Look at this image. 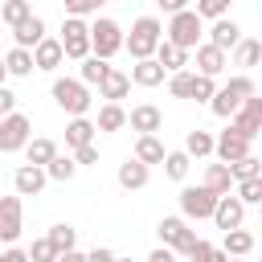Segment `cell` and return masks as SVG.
<instances>
[{
  "instance_id": "6da1fadb",
  "label": "cell",
  "mask_w": 262,
  "mask_h": 262,
  "mask_svg": "<svg viewBox=\"0 0 262 262\" xmlns=\"http://www.w3.org/2000/svg\"><path fill=\"white\" fill-rule=\"evenodd\" d=\"M160 41H164V25H160L156 16H139V20L131 25V33H127V49H131V57H135V61L156 57Z\"/></svg>"
},
{
  "instance_id": "7a4b0ae2",
  "label": "cell",
  "mask_w": 262,
  "mask_h": 262,
  "mask_svg": "<svg viewBox=\"0 0 262 262\" xmlns=\"http://www.w3.org/2000/svg\"><path fill=\"white\" fill-rule=\"evenodd\" d=\"M201 33H205V20L196 16V8H184V12L168 16L164 41H172V45H180V49H196V45H201Z\"/></svg>"
},
{
  "instance_id": "3957f363",
  "label": "cell",
  "mask_w": 262,
  "mask_h": 262,
  "mask_svg": "<svg viewBox=\"0 0 262 262\" xmlns=\"http://www.w3.org/2000/svg\"><path fill=\"white\" fill-rule=\"evenodd\" d=\"M90 49H94V57H115L119 49H127V37H123V25L119 20H111V16H98L94 25H90Z\"/></svg>"
},
{
  "instance_id": "277c9868",
  "label": "cell",
  "mask_w": 262,
  "mask_h": 262,
  "mask_svg": "<svg viewBox=\"0 0 262 262\" xmlns=\"http://www.w3.org/2000/svg\"><path fill=\"white\" fill-rule=\"evenodd\" d=\"M53 102H57L66 115L82 119V115L90 111V86H86L82 78H57V82H53Z\"/></svg>"
},
{
  "instance_id": "5b68a950",
  "label": "cell",
  "mask_w": 262,
  "mask_h": 262,
  "mask_svg": "<svg viewBox=\"0 0 262 262\" xmlns=\"http://www.w3.org/2000/svg\"><path fill=\"white\" fill-rule=\"evenodd\" d=\"M156 233H160V242H164L172 254H192V250H196V242H201V237H196V229L188 225V217H164Z\"/></svg>"
},
{
  "instance_id": "8992f818",
  "label": "cell",
  "mask_w": 262,
  "mask_h": 262,
  "mask_svg": "<svg viewBox=\"0 0 262 262\" xmlns=\"http://www.w3.org/2000/svg\"><path fill=\"white\" fill-rule=\"evenodd\" d=\"M61 49H66V57H74V61H86L94 49H90V25L82 20V16H66L61 20Z\"/></svg>"
},
{
  "instance_id": "52a82bcc",
  "label": "cell",
  "mask_w": 262,
  "mask_h": 262,
  "mask_svg": "<svg viewBox=\"0 0 262 262\" xmlns=\"http://www.w3.org/2000/svg\"><path fill=\"white\" fill-rule=\"evenodd\" d=\"M217 201H221V196H213L205 184H188V188H180V213H184L188 221H205V217H213Z\"/></svg>"
},
{
  "instance_id": "ba28073f",
  "label": "cell",
  "mask_w": 262,
  "mask_h": 262,
  "mask_svg": "<svg viewBox=\"0 0 262 262\" xmlns=\"http://www.w3.org/2000/svg\"><path fill=\"white\" fill-rule=\"evenodd\" d=\"M29 139H33V123H29L20 111H12L8 119H0V151H4V156L29 147Z\"/></svg>"
},
{
  "instance_id": "9c48e42d",
  "label": "cell",
  "mask_w": 262,
  "mask_h": 262,
  "mask_svg": "<svg viewBox=\"0 0 262 262\" xmlns=\"http://www.w3.org/2000/svg\"><path fill=\"white\" fill-rule=\"evenodd\" d=\"M25 229V205H20V192L12 196H0V242H16Z\"/></svg>"
},
{
  "instance_id": "30bf717a",
  "label": "cell",
  "mask_w": 262,
  "mask_h": 262,
  "mask_svg": "<svg viewBox=\"0 0 262 262\" xmlns=\"http://www.w3.org/2000/svg\"><path fill=\"white\" fill-rule=\"evenodd\" d=\"M229 127L237 131V135H246L250 143H254V135L262 131V98L254 94V98H246L242 106H237V115L229 119Z\"/></svg>"
},
{
  "instance_id": "8fae6325",
  "label": "cell",
  "mask_w": 262,
  "mask_h": 262,
  "mask_svg": "<svg viewBox=\"0 0 262 262\" xmlns=\"http://www.w3.org/2000/svg\"><path fill=\"white\" fill-rule=\"evenodd\" d=\"M213 151H217V160H221V164H237V160H246V156H250V139H246V135H237V131L229 127V131H221V135H217V147H213Z\"/></svg>"
},
{
  "instance_id": "7c38bea8",
  "label": "cell",
  "mask_w": 262,
  "mask_h": 262,
  "mask_svg": "<svg viewBox=\"0 0 262 262\" xmlns=\"http://www.w3.org/2000/svg\"><path fill=\"white\" fill-rule=\"evenodd\" d=\"M45 184H49V172H45V168H37V164H20V168H16V176H12V188H16L20 196H37Z\"/></svg>"
},
{
  "instance_id": "4fadbf2b",
  "label": "cell",
  "mask_w": 262,
  "mask_h": 262,
  "mask_svg": "<svg viewBox=\"0 0 262 262\" xmlns=\"http://www.w3.org/2000/svg\"><path fill=\"white\" fill-rule=\"evenodd\" d=\"M242 217H246V205H242V196L233 192V196H221L217 201V209H213V221H217V229H242Z\"/></svg>"
},
{
  "instance_id": "5bb4252c",
  "label": "cell",
  "mask_w": 262,
  "mask_h": 262,
  "mask_svg": "<svg viewBox=\"0 0 262 262\" xmlns=\"http://www.w3.org/2000/svg\"><path fill=\"white\" fill-rule=\"evenodd\" d=\"M127 123H131V131H139V135H156V131L164 127V115H160V106H151V102H139V106H131Z\"/></svg>"
},
{
  "instance_id": "9a60e30c",
  "label": "cell",
  "mask_w": 262,
  "mask_h": 262,
  "mask_svg": "<svg viewBox=\"0 0 262 262\" xmlns=\"http://www.w3.org/2000/svg\"><path fill=\"white\" fill-rule=\"evenodd\" d=\"M229 66V57H225V49H217V45H196V74H205V78H217L221 70Z\"/></svg>"
},
{
  "instance_id": "2e32d148",
  "label": "cell",
  "mask_w": 262,
  "mask_h": 262,
  "mask_svg": "<svg viewBox=\"0 0 262 262\" xmlns=\"http://www.w3.org/2000/svg\"><path fill=\"white\" fill-rule=\"evenodd\" d=\"M147 180H151V168L143 164V160H123L119 164V184L127 188V192H135V188H147Z\"/></svg>"
},
{
  "instance_id": "e0dca14e",
  "label": "cell",
  "mask_w": 262,
  "mask_h": 262,
  "mask_svg": "<svg viewBox=\"0 0 262 262\" xmlns=\"http://www.w3.org/2000/svg\"><path fill=\"white\" fill-rule=\"evenodd\" d=\"M213 196H229V188H237V180H233V172H229V164H209L205 168V180H201Z\"/></svg>"
},
{
  "instance_id": "ac0fdd59",
  "label": "cell",
  "mask_w": 262,
  "mask_h": 262,
  "mask_svg": "<svg viewBox=\"0 0 262 262\" xmlns=\"http://www.w3.org/2000/svg\"><path fill=\"white\" fill-rule=\"evenodd\" d=\"M12 41H16L20 49H37V45L45 41V20H41V16H29V20H20V25L12 29Z\"/></svg>"
},
{
  "instance_id": "d6986e66",
  "label": "cell",
  "mask_w": 262,
  "mask_h": 262,
  "mask_svg": "<svg viewBox=\"0 0 262 262\" xmlns=\"http://www.w3.org/2000/svg\"><path fill=\"white\" fill-rule=\"evenodd\" d=\"M237 41H242V29L229 20V16H221V20H213V29H209V45H217V49H237Z\"/></svg>"
},
{
  "instance_id": "ffe728a7",
  "label": "cell",
  "mask_w": 262,
  "mask_h": 262,
  "mask_svg": "<svg viewBox=\"0 0 262 262\" xmlns=\"http://www.w3.org/2000/svg\"><path fill=\"white\" fill-rule=\"evenodd\" d=\"M33 61H37V70H57V66L66 61V49H61V41H57V37H45V41L33 49Z\"/></svg>"
},
{
  "instance_id": "44dd1931",
  "label": "cell",
  "mask_w": 262,
  "mask_h": 262,
  "mask_svg": "<svg viewBox=\"0 0 262 262\" xmlns=\"http://www.w3.org/2000/svg\"><path fill=\"white\" fill-rule=\"evenodd\" d=\"M164 74H168V70H164L156 57H147V61H135V66H131V82H135V86H143V90L160 86V82H164Z\"/></svg>"
},
{
  "instance_id": "7402d4cb",
  "label": "cell",
  "mask_w": 262,
  "mask_h": 262,
  "mask_svg": "<svg viewBox=\"0 0 262 262\" xmlns=\"http://www.w3.org/2000/svg\"><path fill=\"white\" fill-rule=\"evenodd\" d=\"M127 90H131V74H123V70H111V74L102 78V86H98V98H106V102H119V98H127Z\"/></svg>"
},
{
  "instance_id": "603a6c76",
  "label": "cell",
  "mask_w": 262,
  "mask_h": 262,
  "mask_svg": "<svg viewBox=\"0 0 262 262\" xmlns=\"http://www.w3.org/2000/svg\"><path fill=\"white\" fill-rule=\"evenodd\" d=\"M156 61H160L168 74H180V70L188 66V49H180V45H172V41H160V49H156Z\"/></svg>"
},
{
  "instance_id": "cb8c5ba5",
  "label": "cell",
  "mask_w": 262,
  "mask_h": 262,
  "mask_svg": "<svg viewBox=\"0 0 262 262\" xmlns=\"http://www.w3.org/2000/svg\"><path fill=\"white\" fill-rule=\"evenodd\" d=\"M94 131H98V127H94V123H90L86 115H82V119H70V123H66V143H70V147L78 151V147L94 143Z\"/></svg>"
},
{
  "instance_id": "d4e9b609",
  "label": "cell",
  "mask_w": 262,
  "mask_h": 262,
  "mask_svg": "<svg viewBox=\"0 0 262 262\" xmlns=\"http://www.w3.org/2000/svg\"><path fill=\"white\" fill-rule=\"evenodd\" d=\"M4 66H8V74H16V78H29V74L37 70L33 49H20V45H12V49L4 53Z\"/></svg>"
},
{
  "instance_id": "484cf974",
  "label": "cell",
  "mask_w": 262,
  "mask_h": 262,
  "mask_svg": "<svg viewBox=\"0 0 262 262\" xmlns=\"http://www.w3.org/2000/svg\"><path fill=\"white\" fill-rule=\"evenodd\" d=\"M164 156H168V151H164L160 135H139V139H135V160H143L147 168H151V164H164Z\"/></svg>"
},
{
  "instance_id": "4316f807",
  "label": "cell",
  "mask_w": 262,
  "mask_h": 262,
  "mask_svg": "<svg viewBox=\"0 0 262 262\" xmlns=\"http://www.w3.org/2000/svg\"><path fill=\"white\" fill-rule=\"evenodd\" d=\"M25 156H29V164H37V168H49V164L57 160V143H53V139H29Z\"/></svg>"
},
{
  "instance_id": "83f0119b",
  "label": "cell",
  "mask_w": 262,
  "mask_h": 262,
  "mask_svg": "<svg viewBox=\"0 0 262 262\" xmlns=\"http://www.w3.org/2000/svg\"><path fill=\"white\" fill-rule=\"evenodd\" d=\"M94 127H98V131H119V127H127V111H123L119 102H102Z\"/></svg>"
},
{
  "instance_id": "f1b7e54d",
  "label": "cell",
  "mask_w": 262,
  "mask_h": 262,
  "mask_svg": "<svg viewBox=\"0 0 262 262\" xmlns=\"http://www.w3.org/2000/svg\"><path fill=\"white\" fill-rule=\"evenodd\" d=\"M213 147H217V139L209 135V131H188V139H184V151L192 156V160H205V156H213Z\"/></svg>"
},
{
  "instance_id": "f546056e",
  "label": "cell",
  "mask_w": 262,
  "mask_h": 262,
  "mask_svg": "<svg viewBox=\"0 0 262 262\" xmlns=\"http://www.w3.org/2000/svg\"><path fill=\"white\" fill-rule=\"evenodd\" d=\"M221 250H225L229 258H246V254L254 250V233H250V229H229V233H225V246H221Z\"/></svg>"
},
{
  "instance_id": "4dcf8cb0",
  "label": "cell",
  "mask_w": 262,
  "mask_h": 262,
  "mask_svg": "<svg viewBox=\"0 0 262 262\" xmlns=\"http://www.w3.org/2000/svg\"><path fill=\"white\" fill-rule=\"evenodd\" d=\"M233 66H242V70H250V66H262V41H250V37H242V41H237V49H233Z\"/></svg>"
},
{
  "instance_id": "1f68e13d",
  "label": "cell",
  "mask_w": 262,
  "mask_h": 262,
  "mask_svg": "<svg viewBox=\"0 0 262 262\" xmlns=\"http://www.w3.org/2000/svg\"><path fill=\"white\" fill-rule=\"evenodd\" d=\"M111 70H115V66H106L102 57H94V53H90V57L82 61V70H78V78H82L86 86H102V78H106Z\"/></svg>"
},
{
  "instance_id": "d6a6232c",
  "label": "cell",
  "mask_w": 262,
  "mask_h": 262,
  "mask_svg": "<svg viewBox=\"0 0 262 262\" xmlns=\"http://www.w3.org/2000/svg\"><path fill=\"white\" fill-rule=\"evenodd\" d=\"M209 106H213V115H217V119H233V115H237V106H242V98H237L229 86H221V90L213 94V102H209Z\"/></svg>"
},
{
  "instance_id": "836d02e7",
  "label": "cell",
  "mask_w": 262,
  "mask_h": 262,
  "mask_svg": "<svg viewBox=\"0 0 262 262\" xmlns=\"http://www.w3.org/2000/svg\"><path fill=\"white\" fill-rule=\"evenodd\" d=\"M33 16V8H29V0H4L0 4V20L8 25V29H16L20 20H29Z\"/></svg>"
},
{
  "instance_id": "e575fe53",
  "label": "cell",
  "mask_w": 262,
  "mask_h": 262,
  "mask_svg": "<svg viewBox=\"0 0 262 262\" xmlns=\"http://www.w3.org/2000/svg\"><path fill=\"white\" fill-rule=\"evenodd\" d=\"M188 168H192V156H188V151H168V156H164V172H168L172 180H184Z\"/></svg>"
},
{
  "instance_id": "d590c367",
  "label": "cell",
  "mask_w": 262,
  "mask_h": 262,
  "mask_svg": "<svg viewBox=\"0 0 262 262\" xmlns=\"http://www.w3.org/2000/svg\"><path fill=\"white\" fill-rule=\"evenodd\" d=\"M192 78H196V74H188V70L168 74V94H172V98H192Z\"/></svg>"
},
{
  "instance_id": "8d00e7d4",
  "label": "cell",
  "mask_w": 262,
  "mask_h": 262,
  "mask_svg": "<svg viewBox=\"0 0 262 262\" xmlns=\"http://www.w3.org/2000/svg\"><path fill=\"white\" fill-rule=\"evenodd\" d=\"M242 196V205H262V176H250V180H237L233 188Z\"/></svg>"
},
{
  "instance_id": "74e56055",
  "label": "cell",
  "mask_w": 262,
  "mask_h": 262,
  "mask_svg": "<svg viewBox=\"0 0 262 262\" xmlns=\"http://www.w3.org/2000/svg\"><path fill=\"white\" fill-rule=\"evenodd\" d=\"M45 237L57 246V254H66V250H74V237H78V229H74V225H53Z\"/></svg>"
},
{
  "instance_id": "f35d334b",
  "label": "cell",
  "mask_w": 262,
  "mask_h": 262,
  "mask_svg": "<svg viewBox=\"0 0 262 262\" xmlns=\"http://www.w3.org/2000/svg\"><path fill=\"white\" fill-rule=\"evenodd\" d=\"M229 4H233V0H196V16H201V20H221V16L229 12Z\"/></svg>"
},
{
  "instance_id": "ab89813d",
  "label": "cell",
  "mask_w": 262,
  "mask_h": 262,
  "mask_svg": "<svg viewBox=\"0 0 262 262\" xmlns=\"http://www.w3.org/2000/svg\"><path fill=\"white\" fill-rule=\"evenodd\" d=\"M188 258H192V262H229V254H225V250H217V246H209L205 237L196 242V250H192Z\"/></svg>"
},
{
  "instance_id": "60d3db41",
  "label": "cell",
  "mask_w": 262,
  "mask_h": 262,
  "mask_svg": "<svg viewBox=\"0 0 262 262\" xmlns=\"http://www.w3.org/2000/svg\"><path fill=\"white\" fill-rule=\"evenodd\" d=\"M217 90H221V86H217L213 78H205V74H196V78H192V98H196V102H213V94H217Z\"/></svg>"
},
{
  "instance_id": "b9f144b4",
  "label": "cell",
  "mask_w": 262,
  "mask_h": 262,
  "mask_svg": "<svg viewBox=\"0 0 262 262\" xmlns=\"http://www.w3.org/2000/svg\"><path fill=\"white\" fill-rule=\"evenodd\" d=\"M45 172H49V180H70V176L78 172V160H70V156H57V160H53Z\"/></svg>"
},
{
  "instance_id": "7bdbcfd3",
  "label": "cell",
  "mask_w": 262,
  "mask_h": 262,
  "mask_svg": "<svg viewBox=\"0 0 262 262\" xmlns=\"http://www.w3.org/2000/svg\"><path fill=\"white\" fill-rule=\"evenodd\" d=\"M229 172H233V180H250V176H262V164H258L254 156H246V160L229 164Z\"/></svg>"
},
{
  "instance_id": "ee69618b",
  "label": "cell",
  "mask_w": 262,
  "mask_h": 262,
  "mask_svg": "<svg viewBox=\"0 0 262 262\" xmlns=\"http://www.w3.org/2000/svg\"><path fill=\"white\" fill-rule=\"evenodd\" d=\"M29 258H33V262H57V246H53L49 237H37L33 250H29Z\"/></svg>"
},
{
  "instance_id": "f6af8a7d",
  "label": "cell",
  "mask_w": 262,
  "mask_h": 262,
  "mask_svg": "<svg viewBox=\"0 0 262 262\" xmlns=\"http://www.w3.org/2000/svg\"><path fill=\"white\" fill-rule=\"evenodd\" d=\"M106 0H66V16H90V12H98Z\"/></svg>"
},
{
  "instance_id": "bcb514c9",
  "label": "cell",
  "mask_w": 262,
  "mask_h": 262,
  "mask_svg": "<svg viewBox=\"0 0 262 262\" xmlns=\"http://www.w3.org/2000/svg\"><path fill=\"white\" fill-rule=\"evenodd\" d=\"M12 111H16V94H12L8 86H0V119H8Z\"/></svg>"
},
{
  "instance_id": "7dc6e473",
  "label": "cell",
  "mask_w": 262,
  "mask_h": 262,
  "mask_svg": "<svg viewBox=\"0 0 262 262\" xmlns=\"http://www.w3.org/2000/svg\"><path fill=\"white\" fill-rule=\"evenodd\" d=\"M86 262H119V254H115V250H106V246H94V250L86 254Z\"/></svg>"
},
{
  "instance_id": "c3c4849f",
  "label": "cell",
  "mask_w": 262,
  "mask_h": 262,
  "mask_svg": "<svg viewBox=\"0 0 262 262\" xmlns=\"http://www.w3.org/2000/svg\"><path fill=\"white\" fill-rule=\"evenodd\" d=\"M74 160H78V164H98V147H94V143H86V147H78V151H74Z\"/></svg>"
},
{
  "instance_id": "681fc988",
  "label": "cell",
  "mask_w": 262,
  "mask_h": 262,
  "mask_svg": "<svg viewBox=\"0 0 262 262\" xmlns=\"http://www.w3.org/2000/svg\"><path fill=\"white\" fill-rule=\"evenodd\" d=\"M156 4H160V12H168V16H176V12L188 8V0H156Z\"/></svg>"
},
{
  "instance_id": "f907efd6",
  "label": "cell",
  "mask_w": 262,
  "mask_h": 262,
  "mask_svg": "<svg viewBox=\"0 0 262 262\" xmlns=\"http://www.w3.org/2000/svg\"><path fill=\"white\" fill-rule=\"evenodd\" d=\"M0 262H33V258H29V250H16V246H8V250L0 254Z\"/></svg>"
},
{
  "instance_id": "816d5d0a",
  "label": "cell",
  "mask_w": 262,
  "mask_h": 262,
  "mask_svg": "<svg viewBox=\"0 0 262 262\" xmlns=\"http://www.w3.org/2000/svg\"><path fill=\"white\" fill-rule=\"evenodd\" d=\"M147 262H176V254H172L168 246H160V250H151V254H147Z\"/></svg>"
},
{
  "instance_id": "f5cc1de1",
  "label": "cell",
  "mask_w": 262,
  "mask_h": 262,
  "mask_svg": "<svg viewBox=\"0 0 262 262\" xmlns=\"http://www.w3.org/2000/svg\"><path fill=\"white\" fill-rule=\"evenodd\" d=\"M57 262H86V254H78V250H66V254H57Z\"/></svg>"
},
{
  "instance_id": "db71d44e",
  "label": "cell",
  "mask_w": 262,
  "mask_h": 262,
  "mask_svg": "<svg viewBox=\"0 0 262 262\" xmlns=\"http://www.w3.org/2000/svg\"><path fill=\"white\" fill-rule=\"evenodd\" d=\"M4 78H8V66H4V57H0V86H4Z\"/></svg>"
},
{
  "instance_id": "11a10c76",
  "label": "cell",
  "mask_w": 262,
  "mask_h": 262,
  "mask_svg": "<svg viewBox=\"0 0 262 262\" xmlns=\"http://www.w3.org/2000/svg\"><path fill=\"white\" fill-rule=\"evenodd\" d=\"M229 262H242V258H229Z\"/></svg>"
},
{
  "instance_id": "9f6ffc18",
  "label": "cell",
  "mask_w": 262,
  "mask_h": 262,
  "mask_svg": "<svg viewBox=\"0 0 262 262\" xmlns=\"http://www.w3.org/2000/svg\"><path fill=\"white\" fill-rule=\"evenodd\" d=\"M119 262H131V258H119Z\"/></svg>"
},
{
  "instance_id": "6f0895ef",
  "label": "cell",
  "mask_w": 262,
  "mask_h": 262,
  "mask_svg": "<svg viewBox=\"0 0 262 262\" xmlns=\"http://www.w3.org/2000/svg\"><path fill=\"white\" fill-rule=\"evenodd\" d=\"M258 217H262V205H258Z\"/></svg>"
},
{
  "instance_id": "680465c9",
  "label": "cell",
  "mask_w": 262,
  "mask_h": 262,
  "mask_svg": "<svg viewBox=\"0 0 262 262\" xmlns=\"http://www.w3.org/2000/svg\"><path fill=\"white\" fill-rule=\"evenodd\" d=\"M0 25H4V20H0Z\"/></svg>"
}]
</instances>
